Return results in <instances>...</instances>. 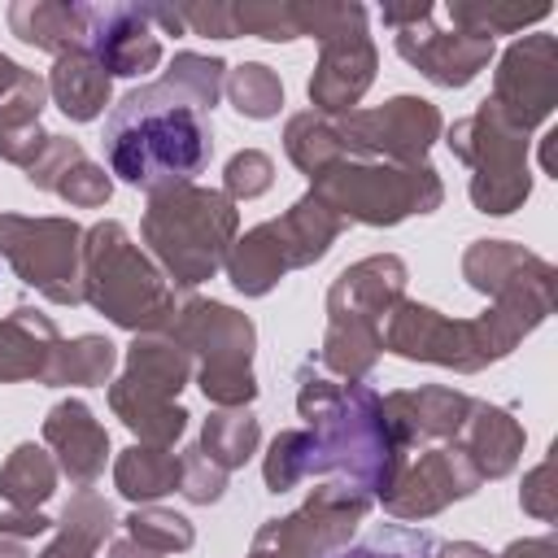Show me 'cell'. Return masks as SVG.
Listing matches in <instances>:
<instances>
[{
  "mask_svg": "<svg viewBox=\"0 0 558 558\" xmlns=\"http://www.w3.org/2000/svg\"><path fill=\"white\" fill-rule=\"evenodd\" d=\"M218 78H222V61L183 52L174 57L161 83L122 96V105H113L105 126V153L113 174H122L135 187L192 179L214 148L205 109L218 96Z\"/></svg>",
  "mask_w": 558,
  "mask_h": 558,
  "instance_id": "6da1fadb",
  "label": "cell"
},
{
  "mask_svg": "<svg viewBox=\"0 0 558 558\" xmlns=\"http://www.w3.org/2000/svg\"><path fill=\"white\" fill-rule=\"evenodd\" d=\"M96 57L113 74H140L157 61V39L148 31V9H96Z\"/></svg>",
  "mask_w": 558,
  "mask_h": 558,
  "instance_id": "7a4b0ae2",
  "label": "cell"
},
{
  "mask_svg": "<svg viewBox=\"0 0 558 558\" xmlns=\"http://www.w3.org/2000/svg\"><path fill=\"white\" fill-rule=\"evenodd\" d=\"M52 92H57L61 109L83 122V118H96V113H100V105H105V96H109V78H105V70H96V61L70 52V57L57 61Z\"/></svg>",
  "mask_w": 558,
  "mask_h": 558,
  "instance_id": "3957f363",
  "label": "cell"
},
{
  "mask_svg": "<svg viewBox=\"0 0 558 558\" xmlns=\"http://www.w3.org/2000/svg\"><path fill=\"white\" fill-rule=\"evenodd\" d=\"M231 96H235V109L240 113L266 118V113H275V105H279L283 92H279V83L270 78L266 65H244L240 78H235V87H231Z\"/></svg>",
  "mask_w": 558,
  "mask_h": 558,
  "instance_id": "277c9868",
  "label": "cell"
},
{
  "mask_svg": "<svg viewBox=\"0 0 558 558\" xmlns=\"http://www.w3.org/2000/svg\"><path fill=\"white\" fill-rule=\"evenodd\" d=\"M423 549H432L427 536H401V532H388V536H379L375 545L349 549V554H340V558H418Z\"/></svg>",
  "mask_w": 558,
  "mask_h": 558,
  "instance_id": "5b68a950",
  "label": "cell"
}]
</instances>
